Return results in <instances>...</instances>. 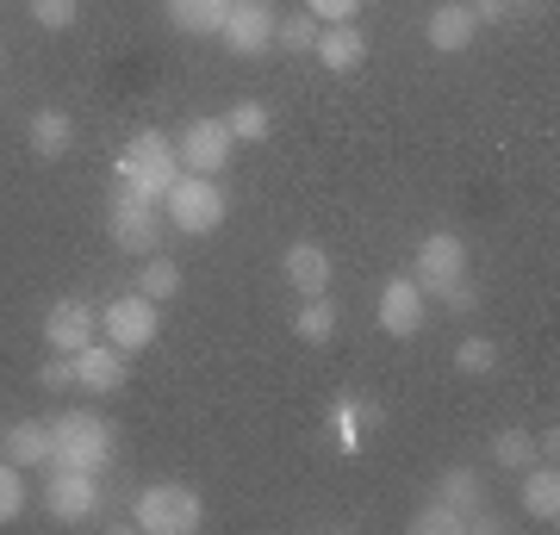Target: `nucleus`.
<instances>
[{
    "instance_id": "nucleus-35",
    "label": "nucleus",
    "mask_w": 560,
    "mask_h": 535,
    "mask_svg": "<svg viewBox=\"0 0 560 535\" xmlns=\"http://www.w3.org/2000/svg\"><path fill=\"white\" fill-rule=\"evenodd\" d=\"M504 7H511V0H474L467 13H474V25H492V20H504Z\"/></svg>"
},
{
    "instance_id": "nucleus-14",
    "label": "nucleus",
    "mask_w": 560,
    "mask_h": 535,
    "mask_svg": "<svg viewBox=\"0 0 560 535\" xmlns=\"http://www.w3.org/2000/svg\"><path fill=\"white\" fill-rule=\"evenodd\" d=\"M75 386L81 393H119L125 386V349H113V342L101 349V337L88 342V349H75Z\"/></svg>"
},
{
    "instance_id": "nucleus-25",
    "label": "nucleus",
    "mask_w": 560,
    "mask_h": 535,
    "mask_svg": "<svg viewBox=\"0 0 560 535\" xmlns=\"http://www.w3.org/2000/svg\"><path fill=\"white\" fill-rule=\"evenodd\" d=\"M224 131H231L237 143H261L268 131H275V119H268V106H261V100H237V106L224 113Z\"/></svg>"
},
{
    "instance_id": "nucleus-29",
    "label": "nucleus",
    "mask_w": 560,
    "mask_h": 535,
    "mask_svg": "<svg viewBox=\"0 0 560 535\" xmlns=\"http://www.w3.org/2000/svg\"><path fill=\"white\" fill-rule=\"evenodd\" d=\"M460 530V511L455 504H442V498H430L418 516H411V535H455Z\"/></svg>"
},
{
    "instance_id": "nucleus-21",
    "label": "nucleus",
    "mask_w": 560,
    "mask_h": 535,
    "mask_svg": "<svg viewBox=\"0 0 560 535\" xmlns=\"http://www.w3.org/2000/svg\"><path fill=\"white\" fill-rule=\"evenodd\" d=\"M436 498L442 504H455L460 523H467L474 511H486V474L480 467H448V474L436 479Z\"/></svg>"
},
{
    "instance_id": "nucleus-1",
    "label": "nucleus",
    "mask_w": 560,
    "mask_h": 535,
    "mask_svg": "<svg viewBox=\"0 0 560 535\" xmlns=\"http://www.w3.org/2000/svg\"><path fill=\"white\" fill-rule=\"evenodd\" d=\"M113 461V423L101 411H62L50 417V467H81L101 474Z\"/></svg>"
},
{
    "instance_id": "nucleus-22",
    "label": "nucleus",
    "mask_w": 560,
    "mask_h": 535,
    "mask_svg": "<svg viewBox=\"0 0 560 535\" xmlns=\"http://www.w3.org/2000/svg\"><path fill=\"white\" fill-rule=\"evenodd\" d=\"M25 138H32V150H38L44 162H57V156H69V143H75V125H69V113L44 106V113H32Z\"/></svg>"
},
{
    "instance_id": "nucleus-11",
    "label": "nucleus",
    "mask_w": 560,
    "mask_h": 535,
    "mask_svg": "<svg viewBox=\"0 0 560 535\" xmlns=\"http://www.w3.org/2000/svg\"><path fill=\"white\" fill-rule=\"evenodd\" d=\"M374 317H381V330H386V337H418V330H423V317H430V299H423L418 293V280H411V275H393V280H386V287H381V299H374Z\"/></svg>"
},
{
    "instance_id": "nucleus-34",
    "label": "nucleus",
    "mask_w": 560,
    "mask_h": 535,
    "mask_svg": "<svg viewBox=\"0 0 560 535\" xmlns=\"http://www.w3.org/2000/svg\"><path fill=\"white\" fill-rule=\"evenodd\" d=\"M38 386L44 393H69V386H75V356H50L38 368Z\"/></svg>"
},
{
    "instance_id": "nucleus-17",
    "label": "nucleus",
    "mask_w": 560,
    "mask_h": 535,
    "mask_svg": "<svg viewBox=\"0 0 560 535\" xmlns=\"http://www.w3.org/2000/svg\"><path fill=\"white\" fill-rule=\"evenodd\" d=\"M312 57H318L330 75H349V69H361V57H368V38H361L355 25H318Z\"/></svg>"
},
{
    "instance_id": "nucleus-5",
    "label": "nucleus",
    "mask_w": 560,
    "mask_h": 535,
    "mask_svg": "<svg viewBox=\"0 0 560 535\" xmlns=\"http://www.w3.org/2000/svg\"><path fill=\"white\" fill-rule=\"evenodd\" d=\"M106 237L119 243V249H131V256H150L162 243V199L113 187V199H106Z\"/></svg>"
},
{
    "instance_id": "nucleus-4",
    "label": "nucleus",
    "mask_w": 560,
    "mask_h": 535,
    "mask_svg": "<svg viewBox=\"0 0 560 535\" xmlns=\"http://www.w3.org/2000/svg\"><path fill=\"white\" fill-rule=\"evenodd\" d=\"M131 523L143 535H194L206 523V498L180 479H162V486H143L138 504H131Z\"/></svg>"
},
{
    "instance_id": "nucleus-12",
    "label": "nucleus",
    "mask_w": 560,
    "mask_h": 535,
    "mask_svg": "<svg viewBox=\"0 0 560 535\" xmlns=\"http://www.w3.org/2000/svg\"><path fill=\"white\" fill-rule=\"evenodd\" d=\"M50 516L57 523H88L101 511V474H81V467H50Z\"/></svg>"
},
{
    "instance_id": "nucleus-32",
    "label": "nucleus",
    "mask_w": 560,
    "mask_h": 535,
    "mask_svg": "<svg viewBox=\"0 0 560 535\" xmlns=\"http://www.w3.org/2000/svg\"><path fill=\"white\" fill-rule=\"evenodd\" d=\"M305 13H312L318 25H355L361 0H305Z\"/></svg>"
},
{
    "instance_id": "nucleus-10",
    "label": "nucleus",
    "mask_w": 560,
    "mask_h": 535,
    "mask_svg": "<svg viewBox=\"0 0 560 535\" xmlns=\"http://www.w3.org/2000/svg\"><path fill=\"white\" fill-rule=\"evenodd\" d=\"M275 7L268 0H231V13H224V25H219V38H224V50H237V57H261L268 44H275Z\"/></svg>"
},
{
    "instance_id": "nucleus-36",
    "label": "nucleus",
    "mask_w": 560,
    "mask_h": 535,
    "mask_svg": "<svg viewBox=\"0 0 560 535\" xmlns=\"http://www.w3.org/2000/svg\"><path fill=\"white\" fill-rule=\"evenodd\" d=\"M0 449H7V437H0Z\"/></svg>"
},
{
    "instance_id": "nucleus-24",
    "label": "nucleus",
    "mask_w": 560,
    "mask_h": 535,
    "mask_svg": "<svg viewBox=\"0 0 560 535\" xmlns=\"http://www.w3.org/2000/svg\"><path fill=\"white\" fill-rule=\"evenodd\" d=\"M138 293H143V299H156V305H162V299H175V293H180V268H175L168 256H162V249H150V256H143Z\"/></svg>"
},
{
    "instance_id": "nucleus-15",
    "label": "nucleus",
    "mask_w": 560,
    "mask_h": 535,
    "mask_svg": "<svg viewBox=\"0 0 560 535\" xmlns=\"http://www.w3.org/2000/svg\"><path fill=\"white\" fill-rule=\"evenodd\" d=\"M423 38H430V50H442V57H455V50H474V38H480V25H474V13H467L460 0H442L436 13L423 20Z\"/></svg>"
},
{
    "instance_id": "nucleus-7",
    "label": "nucleus",
    "mask_w": 560,
    "mask_h": 535,
    "mask_svg": "<svg viewBox=\"0 0 560 535\" xmlns=\"http://www.w3.org/2000/svg\"><path fill=\"white\" fill-rule=\"evenodd\" d=\"M460 275H467V249H460V237H448V231H430V237L418 243V261H411L418 293L436 299L442 287H455Z\"/></svg>"
},
{
    "instance_id": "nucleus-28",
    "label": "nucleus",
    "mask_w": 560,
    "mask_h": 535,
    "mask_svg": "<svg viewBox=\"0 0 560 535\" xmlns=\"http://www.w3.org/2000/svg\"><path fill=\"white\" fill-rule=\"evenodd\" d=\"M492 461H499V467H529V461H536V437H529V430H499Z\"/></svg>"
},
{
    "instance_id": "nucleus-37",
    "label": "nucleus",
    "mask_w": 560,
    "mask_h": 535,
    "mask_svg": "<svg viewBox=\"0 0 560 535\" xmlns=\"http://www.w3.org/2000/svg\"><path fill=\"white\" fill-rule=\"evenodd\" d=\"M0 57H7V50H0Z\"/></svg>"
},
{
    "instance_id": "nucleus-18",
    "label": "nucleus",
    "mask_w": 560,
    "mask_h": 535,
    "mask_svg": "<svg viewBox=\"0 0 560 535\" xmlns=\"http://www.w3.org/2000/svg\"><path fill=\"white\" fill-rule=\"evenodd\" d=\"M523 511L536 516V523H555V516H560V474H555V461H529V467H523Z\"/></svg>"
},
{
    "instance_id": "nucleus-3",
    "label": "nucleus",
    "mask_w": 560,
    "mask_h": 535,
    "mask_svg": "<svg viewBox=\"0 0 560 535\" xmlns=\"http://www.w3.org/2000/svg\"><path fill=\"white\" fill-rule=\"evenodd\" d=\"M224 212H231V194L219 187V175H187V168H180V181L162 194V219L175 224V231H187V237L219 231Z\"/></svg>"
},
{
    "instance_id": "nucleus-26",
    "label": "nucleus",
    "mask_w": 560,
    "mask_h": 535,
    "mask_svg": "<svg viewBox=\"0 0 560 535\" xmlns=\"http://www.w3.org/2000/svg\"><path fill=\"white\" fill-rule=\"evenodd\" d=\"M275 44L280 50H312V44H318V20H312V13H287V20H275Z\"/></svg>"
},
{
    "instance_id": "nucleus-30",
    "label": "nucleus",
    "mask_w": 560,
    "mask_h": 535,
    "mask_svg": "<svg viewBox=\"0 0 560 535\" xmlns=\"http://www.w3.org/2000/svg\"><path fill=\"white\" fill-rule=\"evenodd\" d=\"M20 511H25V479L13 461H0V523H13Z\"/></svg>"
},
{
    "instance_id": "nucleus-27",
    "label": "nucleus",
    "mask_w": 560,
    "mask_h": 535,
    "mask_svg": "<svg viewBox=\"0 0 560 535\" xmlns=\"http://www.w3.org/2000/svg\"><path fill=\"white\" fill-rule=\"evenodd\" d=\"M455 368H460V374H492V368H499V342H492V337L455 342Z\"/></svg>"
},
{
    "instance_id": "nucleus-6",
    "label": "nucleus",
    "mask_w": 560,
    "mask_h": 535,
    "mask_svg": "<svg viewBox=\"0 0 560 535\" xmlns=\"http://www.w3.org/2000/svg\"><path fill=\"white\" fill-rule=\"evenodd\" d=\"M94 337H101V312L88 299H50V312H44V349L50 356H75Z\"/></svg>"
},
{
    "instance_id": "nucleus-19",
    "label": "nucleus",
    "mask_w": 560,
    "mask_h": 535,
    "mask_svg": "<svg viewBox=\"0 0 560 535\" xmlns=\"http://www.w3.org/2000/svg\"><path fill=\"white\" fill-rule=\"evenodd\" d=\"M162 13L175 32H194V38H219L224 13H231V0H162Z\"/></svg>"
},
{
    "instance_id": "nucleus-20",
    "label": "nucleus",
    "mask_w": 560,
    "mask_h": 535,
    "mask_svg": "<svg viewBox=\"0 0 560 535\" xmlns=\"http://www.w3.org/2000/svg\"><path fill=\"white\" fill-rule=\"evenodd\" d=\"M7 461L13 467H50V423L44 417H20L13 430H7Z\"/></svg>"
},
{
    "instance_id": "nucleus-16",
    "label": "nucleus",
    "mask_w": 560,
    "mask_h": 535,
    "mask_svg": "<svg viewBox=\"0 0 560 535\" xmlns=\"http://www.w3.org/2000/svg\"><path fill=\"white\" fill-rule=\"evenodd\" d=\"M280 275H287V287H293L300 299L330 293V256H324L318 243H293V249L280 256Z\"/></svg>"
},
{
    "instance_id": "nucleus-8",
    "label": "nucleus",
    "mask_w": 560,
    "mask_h": 535,
    "mask_svg": "<svg viewBox=\"0 0 560 535\" xmlns=\"http://www.w3.org/2000/svg\"><path fill=\"white\" fill-rule=\"evenodd\" d=\"M231 150H237V138L224 131V119H194L175 138V156H180V168H187V175H224Z\"/></svg>"
},
{
    "instance_id": "nucleus-23",
    "label": "nucleus",
    "mask_w": 560,
    "mask_h": 535,
    "mask_svg": "<svg viewBox=\"0 0 560 535\" xmlns=\"http://www.w3.org/2000/svg\"><path fill=\"white\" fill-rule=\"evenodd\" d=\"M293 337L312 342V349H324V342L337 337V305H330L324 293L300 299V312H293Z\"/></svg>"
},
{
    "instance_id": "nucleus-13",
    "label": "nucleus",
    "mask_w": 560,
    "mask_h": 535,
    "mask_svg": "<svg viewBox=\"0 0 560 535\" xmlns=\"http://www.w3.org/2000/svg\"><path fill=\"white\" fill-rule=\"evenodd\" d=\"M381 423H386V405H374V398L342 393L337 405H330V437H337L342 455H361V437H368V430H381Z\"/></svg>"
},
{
    "instance_id": "nucleus-33",
    "label": "nucleus",
    "mask_w": 560,
    "mask_h": 535,
    "mask_svg": "<svg viewBox=\"0 0 560 535\" xmlns=\"http://www.w3.org/2000/svg\"><path fill=\"white\" fill-rule=\"evenodd\" d=\"M442 305H448V312H455V317H474V312H480V287H474V280H467V275H460L455 280V287H442Z\"/></svg>"
},
{
    "instance_id": "nucleus-2",
    "label": "nucleus",
    "mask_w": 560,
    "mask_h": 535,
    "mask_svg": "<svg viewBox=\"0 0 560 535\" xmlns=\"http://www.w3.org/2000/svg\"><path fill=\"white\" fill-rule=\"evenodd\" d=\"M113 175H119V187H131V194L162 199L180 181V156H175V143L162 138V131H138V138L119 150Z\"/></svg>"
},
{
    "instance_id": "nucleus-9",
    "label": "nucleus",
    "mask_w": 560,
    "mask_h": 535,
    "mask_svg": "<svg viewBox=\"0 0 560 535\" xmlns=\"http://www.w3.org/2000/svg\"><path fill=\"white\" fill-rule=\"evenodd\" d=\"M101 330H106V342L113 349H150L156 342V299H143V293H125V299H113L101 312Z\"/></svg>"
},
{
    "instance_id": "nucleus-31",
    "label": "nucleus",
    "mask_w": 560,
    "mask_h": 535,
    "mask_svg": "<svg viewBox=\"0 0 560 535\" xmlns=\"http://www.w3.org/2000/svg\"><path fill=\"white\" fill-rule=\"evenodd\" d=\"M81 0H32V20L44 25V32H62V25H75Z\"/></svg>"
}]
</instances>
